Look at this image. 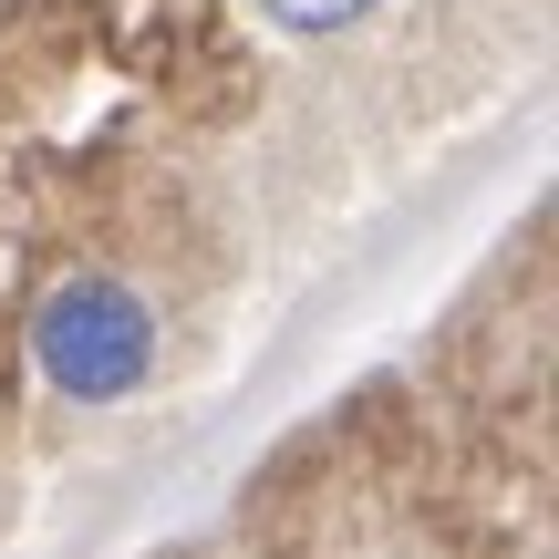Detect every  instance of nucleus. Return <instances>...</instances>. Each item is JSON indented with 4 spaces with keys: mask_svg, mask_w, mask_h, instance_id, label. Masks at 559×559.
Returning <instances> with one entry per match:
<instances>
[{
    "mask_svg": "<svg viewBox=\"0 0 559 559\" xmlns=\"http://www.w3.org/2000/svg\"><path fill=\"white\" fill-rule=\"evenodd\" d=\"M32 353H41V373H52L73 404H124L145 383V362H156V311H145L124 280L83 270V280H62V290L41 300Z\"/></svg>",
    "mask_w": 559,
    "mask_h": 559,
    "instance_id": "obj_1",
    "label": "nucleus"
},
{
    "mask_svg": "<svg viewBox=\"0 0 559 559\" xmlns=\"http://www.w3.org/2000/svg\"><path fill=\"white\" fill-rule=\"evenodd\" d=\"M373 0H270V21H290V32H342V21H362Z\"/></svg>",
    "mask_w": 559,
    "mask_h": 559,
    "instance_id": "obj_2",
    "label": "nucleus"
}]
</instances>
